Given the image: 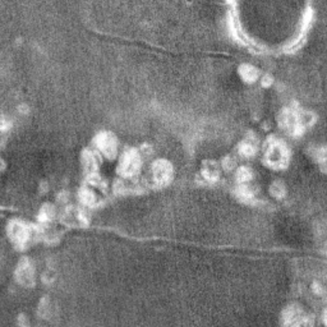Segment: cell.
<instances>
[{
    "instance_id": "6da1fadb",
    "label": "cell",
    "mask_w": 327,
    "mask_h": 327,
    "mask_svg": "<svg viewBox=\"0 0 327 327\" xmlns=\"http://www.w3.org/2000/svg\"><path fill=\"white\" fill-rule=\"evenodd\" d=\"M289 149L285 143L276 137H270L265 145V161L271 168L280 169L288 164Z\"/></svg>"
},
{
    "instance_id": "7a4b0ae2",
    "label": "cell",
    "mask_w": 327,
    "mask_h": 327,
    "mask_svg": "<svg viewBox=\"0 0 327 327\" xmlns=\"http://www.w3.org/2000/svg\"><path fill=\"white\" fill-rule=\"evenodd\" d=\"M8 235L17 246H25L32 238L41 235V229L22 220H12L8 225Z\"/></svg>"
},
{
    "instance_id": "3957f363",
    "label": "cell",
    "mask_w": 327,
    "mask_h": 327,
    "mask_svg": "<svg viewBox=\"0 0 327 327\" xmlns=\"http://www.w3.org/2000/svg\"><path fill=\"white\" fill-rule=\"evenodd\" d=\"M141 162H142L141 152L137 151L136 149H128L120 159L118 172L120 175H123V178H132L136 174H138L139 169H141Z\"/></svg>"
},
{
    "instance_id": "277c9868",
    "label": "cell",
    "mask_w": 327,
    "mask_h": 327,
    "mask_svg": "<svg viewBox=\"0 0 327 327\" xmlns=\"http://www.w3.org/2000/svg\"><path fill=\"white\" fill-rule=\"evenodd\" d=\"M95 145L105 157L114 159L118 152V139L111 132H100L95 137Z\"/></svg>"
},
{
    "instance_id": "5b68a950",
    "label": "cell",
    "mask_w": 327,
    "mask_h": 327,
    "mask_svg": "<svg viewBox=\"0 0 327 327\" xmlns=\"http://www.w3.org/2000/svg\"><path fill=\"white\" fill-rule=\"evenodd\" d=\"M152 179L156 184L159 185H165L168 184L169 181L172 180L173 178V166L169 161L164 159L156 160L152 164Z\"/></svg>"
},
{
    "instance_id": "8992f818",
    "label": "cell",
    "mask_w": 327,
    "mask_h": 327,
    "mask_svg": "<svg viewBox=\"0 0 327 327\" xmlns=\"http://www.w3.org/2000/svg\"><path fill=\"white\" fill-rule=\"evenodd\" d=\"M16 278L23 286H32L35 282V270L28 258H22L17 266Z\"/></svg>"
},
{
    "instance_id": "52a82bcc",
    "label": "cell",
    "mask_w": 327,
    "mask_h": 327,
    "mask_svg": "<svg viewBox=\"0 0 327 327\" xmlns=\"http://www.w3.org/2000/svg\"><path fill=\"white\" fill-rule=\"evenodd\" d=\"M82 165H83L84 173L88 175V178L96 176L99 169L98 153L92 150H84L82 152Z\"/></svg>"
},
{
    "instance_id": "ba28073f",
    "label": "cell",
    "mask_w": 327,
    "mask_h": 327,
    "mask_svg": "<svg viewBox=\"0 0 327 327\" xmlns=\"http://www.w3.org/2000/svg\"><path fill=\"white\" fill-rule=\"evenodd\" d=\"M282 320L285 325H299L304 320V314L298 305H290V307H286L284 311Z\"/></svg>"
},
{
    "instance_id": "9c48e42d",
    "label": "cell",
    "mask_w": 327,
    "mask_h": 327,
    "mask_svg": "<svg viewBox=\"0 0 327 327\" xmlns=\"http://www.w3.org/2000/svg\"><path fill=\"white\" fill-rule=\"evenodd\" d=\"M202 174L208 181H215L220 176V169L215 161H204L202 166Z\"/></svg>"
},
{
    "instance_id": "30bf717a",
    "label": "cell",
    "mask_w": 327,
    "mask_h": 327,
    "mask_svg": "<svg viewBox=\"0 0 327 327\" xmlns=\"http://www.w3.org/2000/svg\"><path fill=\"white\" fill-rule=\"evenodd\" d=\"M239 75H240V77L243 78L244 81L248 82V83H252V82L257 81L259 73H258V69L254 68L253 65L242 64L239 67Z\"/></svg>"
},
{
    "instance_id": "8fae6325",
    "label": "cell",
    "mask_w": 327,
    "mask_h": 327,
    "mask_svg": "<svg viewBox=\"0 0 327 327\" xmlns=\"http://www.w3.org/2000/svg\"><path fill=\"white\" fill-rule=\"evenodd\" d=\"M239 153L242 156H246V157H251L254 153L257 152V143L253 138H246L243 142H240L239 147Z\"/></svg>"
},
{
    "instance_id": "7c38bea8",
    "label": "cell",
    "mask_w": 327,
    "mask_h": 327,
    "mask_svg": "<svg viewBox=\"0 0 327 327\" xmlns=\"http://www.w3.org/2000/svg\"><path fill=\"white\" fill-rule=\"evenodd\" d=\"M78 197H79V201L83 204H86V206H92V204L95 203V201H96L95 193L87 185H84V187H82V188L79 189Z\"/></svg>"
},
{
    "instance_id": "4fadbf2b",
    "label": "cell",
    "mask_w": 327,
    "mask_h": 327,
    "mask_svg": "<svg viewBox=\"0 0 327 327\" xmlns=\"http://www.w3.org/2000/svg\"><path fill=\"white\" fill-rule=\"evenodd\" d=\"M55 215V208L50 203H45L40 208L39 212V221L40 223H49L52 220V217Z\"/></svg>"
},
{
    "instance_id": "5bb4252c",
    "label": "cell",
    "mask_w": 327,
    "mask_h": 327,
    "mask_svg": "<svg viewBox=\"0 0 327 327\" xmlns=\"http://www.w3.org/2000/svg\"><path fill=\"white\" fill-rule=\"evenodd\" d=\"M252 178H253V172L251 168H248V166H242V168L238 169L237 180L239 184H247Z\"/></svg>"
},
{
    "instance_id": "9a60e30c",
    "label": "cell",
    "mask_w": 327,
    "mask_h": 327,
    "mask_svg": "<svg viewBox=\"0 0 327 327\" xmlns=\"http://www.w3.org/2000/svg\"><path fill=\"white\" fill-rule=\"evenodd\" d=\"M270 193H271V195L276 198H282L286 193L285 185L282 184L281 181H278V180L274 181V183L271 184V187H270Z\"/></svg>"
},
{
    "instance_id": "2e32d148",
    "label": "cell",
    "mask_w": 327,
    "mask_h": 327,
    "mask_svg": "<svg viewBox=\"0 0 327 327\" xmlns=\"http://www.w3.org/2000/svg\"><path fill=\"white\" fill-rule=\"evenodd\" d=\"M235 166V160L231 157V156H226L225 159H223V168L226 169V170H230V169H233Z\"/></svg>"
},
{
    "instance_id": "e0dca14e",
    "label": "cell",
    "mask_w": 327,
    "mask_h": 327,
    "mask_svg": "<svg viewBox=\"0 0 327 327\" xmlns=\"http://www.w3.org/2000/svg\"><path fill=\"white\" fill-rule=\"evenodd\" d=\"M271 82H272V79H271V77H270V75H265V77L262 78L263 86H269V84H271Z\"/></svg>"
}]
</instances>
